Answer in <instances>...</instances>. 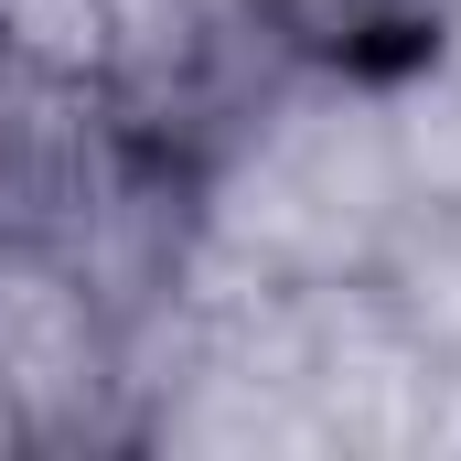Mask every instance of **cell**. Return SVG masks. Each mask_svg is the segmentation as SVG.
Returning <instances> with one entry per match:
<instances>
[{
	"mask_svg": "<svg viewBox=\"0 0 461 461\" xmlns=\"http://www.w3.org/2000/svg\"><path fill=\"white\" fill-rule=\"evenodd\" d=\"M129 386V312L118 290L43 226H0V408L22 440L108 429Z\"/></svg>",
	"mask_w": 461,
	"mask_h": 461,
	"instance_id": "1",
	"label": "cell"
},
{
	"mask_svg": "<svg viewBox=\"0 0 461 461\" xmlns=\"http://www.w3.org/2000/svg\"><path fill=\"white\" fill-rule=\"evenodd\" d=\"M236 11H247V32H279V54H312L344 76H365V32H408V54L429 65L440 22H451V0H236Z\"/></svg>",
	"mask_w": 461,
	"mask_h": 461,
	"instance_id": "2",
	"label": "cell"
},
{
	"mask_svg": "<svg viewBox=\"0 0 461 461\" xmlns=\"http://www.w3.org/2000/svg\"><path fill=\"white\" fill-rule=\"evenodd\" d=\"M43 108H54V97H32V86H22V65L0 54V183H11V161L32 150V129H43Z\"/></svg>",
	"mask_w": 461,
	"mask_h": 461,
	"instance_id": "3",
	"label": "cell"
}]
</instances>
